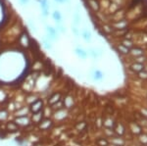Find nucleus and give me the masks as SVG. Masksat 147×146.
<instances>
[{
	"label": "nucleus",
	"mask_w": 147,
	"mask_h": 146,
	"mask_svg": "<svg viewBox=\"0 0 147 146\" xmlns=\"http://www.w3.org/2000/svg\"><path fill=\"white\" fill-rule=\"evenodd\" d=\"M75 52H76V54H77V55L79 56L80 58H82V59H85V58H86V56H87L86 52H85L84 50H82V48H76L75 49Z\"/></svg>",
	"instance_id": "9"
},
{
	"label": "nucleus",
	"mask_w": 147,
	"mask_h": 146,
	"mask_svg": "<svg viewBox=\"0 0 147 146\" xmlns=\"http://www.w3.org/2000/svg\"><path fill=\"white\" fill-rule=\"evenodd\" d=\"M15 123L20 126H27V124H30V119H28V116H23V117H18L17 120L15 121Z\"/></svg>",
	"instance_id": "4"
},
{
	"label": "nucleus",
	"mask_w": 147,
	"mask_h": 146,
	"mask_svg": "<svg viewBox=\"0 0 147 146\" xmlns=\"http://www.w3.org/2000/svg\"><path fill=\"white\" fill-rule=\"evenodd\" d=\"M18 2L21 4V5H23V6H27L30 4V0H18Z\"/></svg>",
	"instance_id": "16"
},
{
	"label": "nucleus",
	"mask_w": 147,
	"mask_h": 146,
	"mask_svg": "<svg viewBox=\"0 0 147 146\" xmlns=\"http://www.w3.org/2000/svg\"><path fill=\"white\" fill-rule=\"evenodd\" d=\"M80 13L79 12H76L75 15H74V24H75L76 26L79 25L80 24Z\"/></svg>",
	"instance_id": "14"
},
{
	"label": "nucleus",
	"mask_w": 147,
	"mask_h": 146,
	"mask_svg": "<svg viewBox=\"0 0 147 146\" xmlns=\"http://www.w3.org/2000/svg\"><path fill=\"white\" fill-rule=\"evenodd\" d=\"M72 30H73V32H75V34H76V35H78V34H79V30H78L77 28H75V27H74Z\"/></svg>",
	"instance_id": "18"
},
{
	"label": "nucleus",
	"mask_w": 147,
	"mask_h": 146,
	"mask_svg": "<svg viewBox=\"0 0 147 146\" xmlns=\"http://www.w3.org/2000/svg\"><path fill=\"white\" fill-rule=\"evenodd\" d=\"M56 29V30L58 32V34H64L66 32L65 27L62 25V24H56V26L54 27Z\"/></svg>",
	"instance_id": "12"
},
{
	"label": "nucleus",
	"mask_w": 147,
	"mask_h": 146,
	"mask_svg": "<svg viewBox=\"0 0 147 146\" xmlns=\"http://www.w3.org/2000/svg\"><path fill=\"white\" fill-rule=\"evenodd\" d=\"M42 118H43V112L40 110V111L34 113V114L32 115V122H34V123H40V122H41V120H42Z\"/></svg>",
	"instance_id": "6"
},
{
	"label": "nucleus",
	"mask_w": 147,
	"mask_h": 146,
	"mask_svg": "<svg viewBox=\"0 0 147 146\" xmlns=\"http://www.w3.org/2000/svg\"><path fill=\"white\" fill-rule=\"evenodd\" d=\"M68 2H70V0H64V3H68Z\"/></svg>",
	"instance_id": "20"
},
{
	"label": "nucleus",
	"mask_w": 147,
	"mask_h": 146,
	"mask_svg": "<svg viewBox=\"0 0 147 146\" xmlns=\"http://www.w3.org/2000/svg\"><path fill=\"white\" fill-rule=\"evenodd\" d=\"M101 77H102V74L99 72V71H96L95 72V79H101Z\"/></svg>",
	"instance_id": "17"
},
{
	"label": "nucleus",
	"mask_w": 147,
	"mask_h": 146,
	"mask_svg": "<svg viewBox=\"0 0 147 146\" xmlns=\"http://www.w3.org/2000/svg\"><path fill=\"white\" fill-rule=\"evenodd\" d=\"M42 42H43L44 46H45L47 49H52V44H51V42L49 41V40H47L45 37H44V38L42 39Z\"/></svg>",
	"instance_id": "15"
},
{
	"label": "nucleus",
	"mask_w": 147,
	"mask_h": 146,
	"mask_svg": "<svg viewBox=\"0 0 147 146\" xmlns=\"http://www.w3.org/2000/svg\"><path fill=\"white\" fill-rule=\"evenodd\" d=\"M40 4V9H41V15L44 18L49 16V9H50V2L49 0H37Z\"/></svg>",
	"instance_id": "2"
},
{
	"label": "nucleus",
	"mask_w": 147,
	"mask_h": 146,
	"mask_svg": "<svg viewBox=\"0 0 147 146\" xmlns=\"http://www.w3.org/2000/svg\"><path fill=\"white\" fill-rule=\"evenodd\" d=\"M51 124H52V122L50 120L45 119V120H43V121H41V123H40V129H49V126H50Z\"/></svg>",
	"instance_id": "8"
},
{
	"label": "nucleus",
	"mask_w": 147,
	"mask_h": 146,
	"mask_svg": "<svg viewBox=\"0 0 147 146\" xmlns=\"http://www.w3.org/2000/svg\"><path fill=\"white\" fill-rule=\"evenodd\" d=\"M7 128H8V129H10V131H16L18 129V124L15 122H11V123L7 124Z\"/></svg>",
	"instance_id": "13"
},
{
	"label": "nucleus",
	"mask_w": 147,
	"mask_h": 146,
	"mask_svg": "<svg viewBox=\"0 0 147 146\" xmlns=\"http://www.w3.org/2000/svg\"><path fill=\"white\" fill-rule=\"evenodd\" d=\"M87 2H88L89 6L91 7L93 11H97L99 9V4L96 0H87Z\"/></svg>",
	"instance_id": "10"
},
{
	"label": "nucleus",
	"mask_w": 147,
	"mask_h": 146,
	"mask_svg": "<svg viewBox=\"0 0 147 146\" xmlns=\"http://www.w3.org/2000/svg\"><path fill=\"white\" fill-rule=\"evenodd\" d=\"M42 108V101L40 99H36L34 101V103L30 104V110L34 113H36L41 110Z\"/></svg>",
	"instance_id": "3"
},
{
	"label": "nucleus",
	"mask_w": 147,
	"mask_h": 146,
	"mask_svg": "<svg viewBox=\"0 0 147 146\" xmlns=\"http://www.w3.org/2000/svg\"><path fill=\"white\" fill-rule=\"evenodd\" d=\"M82 37H84V40H86V41H89V40H90V38H91V34H90V32H88L87 30H84V32H82Z\"/></svg>",
	"instance_id": "11"
},
{
	"label": "nucleus",
	"mask_w": 147,
	"mask_h": 146,
	"mask_svg": "<svg viewBox=\"0 0 147 146\" xmlns=\"http://www.w3.org/2000/svg\"><path fill=\"white\" fill-rule=\"evenodd\" d=\"M57 3H64V0H54Z\"/></svg>",
	"instance_id": "19"
},
{
	"label": "nucleus",
	"mask_w": 147,
	"mask_h": 146,
	"mask_svg": "<svg viewBox=\"0 0 147 146\" xmlns=\"http://www.w3.org/2000/svg\"><path fill=\"white\" fill-rule=\"evenodd\" d=\"M52 18H53V20L55 21L56 24H62L63 17H62V14H61L60 11L54 10L53 13H52Z\"/></svg>",
	"instance_id": "5"
},
{
	"label": "nucleus",
	"mask_w": 147,
	"mask_h": 146,
	"mask_svg": "<svg viewBox=\"0 0 147 146\" xmlns=\"http://www.w3.org/2000/svg\"><path fill=\"white\" fill-rule=\"evenodd\" d=\"M45 38L47 40H49L52 43V42L56 41L57 39H58V32L56 30V29L54 27H52V26H48L46 25L45 26Z\"/></svg>",
	"instance_id": "1"
},
{
	"label": "nucleus",
	"mask_w": 147,
	"mask_h": 146,
	"mask_svg": "<svg viewBox=\"0 0 147 146\" xmlns=\"http://www.w3.org/2000/svg\"><path fill=\"white\" fill-rule=\"evenodd\" d=\"M61 99V95L59 93H54V94H52V95L49 97V99H48V103L50 104L51 106H53L55 103L58 102L59 100Z\"/></svg>",
	"instance_id": "7"
}]
</instances>
